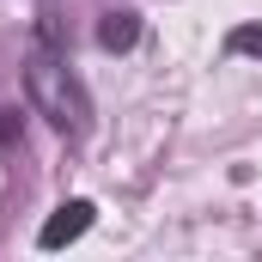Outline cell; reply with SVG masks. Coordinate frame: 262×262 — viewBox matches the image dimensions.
Segmentation results:
<instances>
[{
	"label": "cell",
	"mask_w": 262,
	"mask_h": 262,
	"mask_svg": "<svg viewBox=\"0 0 262 262\" xmlns=\"http://www.w3.org/2000/svg\"><path fill=\"white\" fill-rule=\"evenodd\" d=\"M25 98H31V110L49 122L55 134H79L92 128V92H85V79L67 67V55L55 49V12H43L37 18V43H31V55H25Z\"/></svg>",
	"instance_id": "obj_1"
},
{
	"label": "cell",
	"mask_w": 262,
	"mask_h": 262,
	"mask_svg": "<svg viewBox=\"0 0 262 262\" xmlns=\"http://www.w3.org/2000/svg\"><path fill=\"white\" fill-rule=\"evenodd\" d=\"M92 213H98L92 201H67V207H55V220L37 232V244H43V250H61V244H73V238H85V232H92Z\"/></svg>",
	"instance_id": "obj_2"
},
{
	"label": "cell",
	"mask_w": 262,
	"mask_h": 262,
	"mask_svg": "<svg viewBox=\"0 0 262 262\" xmlns=\"http://www.w3.org/2000/svg\"><path fill=\"white\" fill-rule=\"evenodd\" d=\"M134 37H140V12H104V25H98V49H134Z\"/></svg>",
	"instance_id": "obj_3"
},
{
	"label": "cell",
	"mask_w": 262,
	"mask_h": 262,
	"mask_svg": "<svg viewBox=\"0 0 262 262\" xmlns=\"http://www.w3.org/2000/svg\"><path fill=\"white\" fill-rule=\"evenodd\" d=\"M226 49H232V55H262V25H238V31L226 37Z\"/></svg>",
	"instance_id": "obj_4"
}]
</instances>
